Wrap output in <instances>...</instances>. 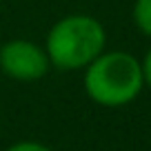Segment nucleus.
<instances>
[{
    "label": "nucleus",
    "mask_w": 151,
    "mask_h": 151,
    "mask_svg": "<svg viewBox=\"0 0 151 151\" xmlns=\"http://www.w3.org/2000/svg\"><path fill=\"white\" fill-rule=\"evenodd\" d=\"M145 87L142 65L124 51L100 53L87 65L85 89L102 107H122L136 100Z\"/></svg>",
    "instance_id": "1"
},
{
    "label": "nucleus",
    "mask_w": 151,
    "mask_h": 151,
    "mask_svg": "<svg viewBox=\"0 0 151 151\" xmlns=\"http://www.w3.org/2000/svg\"><path fill=\"white\" fill-rule=\"evenodd\" d=\"M104 27L89 16H67L47 36V58L58 69H82L102 53Z\"/></svg>",
    "instance_id": "2"
},
{
    "label": "nucleus",
    "mask_w": 151,
    "mask_h": 151,
    "mask_svg": "<svg viewBox=\"0 0 151 151\" xmlns=\"http://www.w3.org/2000/svg\"><path fill=\"white\" fill-rule=\"evenodd\" d=\"M0 67L9 78L31 82L42 78L49 69V58L42 47L29 40H11L0 49Z\"/></svg>",
    "instance_id": "3"
},
{
    "label": "nucleus",
    "mask_w": 151,
    "mask_h": 151,
    "mask_svg": "<svg viewBox=\"0 0 151 151\" xmlns=\"http://www.w3.org/2000/svg\"><path fill=\"white\" fill-rule=\"evenodd\" d=\"M133 20H136L138 29L145 36L151 38V0H136V5H133Z\"/></svg>",
    "instance_id": "4"
},
{
    "label": "nucleus",
    "mask_w": 151,
    "mask_h": 151,
    "mask_svg": "<svg viewBox=\"0 0 151 151\" xmlns=\"http://www.w3.org/2000/svg\"><path fill=\"white\" fill-rule=\"evenodd\" d=\"M7 151H51L47 145H42V142H33V140H24V142H16V145H11Z\"/></svg>",
    "instance_id": "5"
},
{
    "label": "nucleus",
    "mask_w": 151,
    "mask_h": 151,
    "mask_svg": "<svg viewBox=\"0 0 151 151\" xmlns=\"http://www.w3.org/2000/svg\"><path fill=\"white\" fill-rule=\"evenodd\" d=\"M140 65H142V78H145V85L151 89V51L147 53L145 62H140Z\"/></svg>",
    "instance_id": "6"
}]
</instances>
